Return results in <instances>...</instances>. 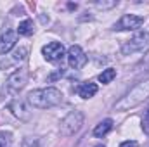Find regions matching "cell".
Wrapping results in <instances>:
<instances>
[{"mask_svg": "<svg viewBox=\"0 0 149 147\" xmlns=\"http://www.w3.org/2000/svg\"><path fill=\"white\" fill-rule=\"evenodd\" d=\"M28 102L38 109H49V107H54V106L63 102V94H61V90H57L54 87L38 88V90L30 92Z\"/></svg>", "mask_w": 149, "mask_h": 147, "instance_id": "6da1fadb", "label": "cell"}, {"mask_svg": "<svg viewBox=\"0 0 149 147\" xmlns=\"http://www.w3.org/2000/svg\"><path fill=\"white\" fill-rule=\"evenodd\" d=\"M149 97V78L146 81L135 85L125 97H121L120 102H116L114 109L116 111H128V109H134L137 107L139 104H142L146 99Z\"/></svg>", "mask_w": 149, "mask_h": 147, "instance_id": "7a4b0ae2", "label": "cell"}, {"mask_svg": "<svg viewBox=\"0 0 149 147\" xmlns=\"http://www.w3.org/2000/svg\"><path fill=\"white\" fill-rule=\"evenodd\" d=\"M83 119H85V116H83L81 111H71V112L61 121V135H63V137H71L73 133H76V132L81 128Z\"/></svg>", "mask_w": 149, "mask_h": 147, "instance_id": "3957f363", "label": "cell"}, {"mask_svg": "<svg viewBox=\"0 0 149 147\" xmlns=\"http://www.w3.org/2000/svg\"><path fill=\"white\" fill-rule=\"evenodd\" d=\"M148 49H149V33L148 31H139V33H135V37L128 43H125L121 47V52L125 55H128V54H135V52H144Z\"/></svg>", "mask_w": 149, "mask_h": 147, "instance_id": "277c9868", "label": "cell"}, {"mask_svg": "<svg viewBox=\"0 0 149 147\" xmlns=\"http://www.w3.org/2000/svg\"><path fill=\"white\" fill-rule=\"evenodd\" d=\"M142 23H144V17H142V16H137V14H125V16L114 24V30H118V31H130V30L141 28Z\"/></svg>", "mask_w": 149, "mask_h": 147, "instance_id": "5b68a950", "label": "cell"}, {"mask_svg": "<svg viewBox=\"0 0 149 147\" xmlns=\"http://www.w3.org/2000/svg\"><path fill=\"white\" fill-rule=\"evenodd\" d=\"M26 55H28V49H24V47H19L17 50H14L10 55H5V59H2L0 61V69H10V68H16V66H19L24 59H26Z\"/></svg>", "mask_w": 149, "mask_h": 147, "instance_id": "8992f818", "label": "cell"}, {"mask_svg": "<svg viewBox=\"0 0 149 147\" xmlns=\"http://www.w3.org/2000/svg\"><path fill=\"white\" fill-rule=\"evenodd\" d=\"M68 62L73 69H81L87 64V55L80 45H71L68 50Z\"/></svg>", "mask_w": 149, "mask_h": 147, "instance_id": "52a82bcc", "label": "cell"}, {"mask_svg": "<svg viewBox=\"0 0 149 147\" xmlns=\"http://www.w3.org/2000/svg\"><path fill=\"white\" fill-rule=\"evenodd\" d=\"M42 54L49 62H56V61H61L64 57V47L59 42H50L42 49Z\"/></svg>", "mask_w": 149, "mask_h": 147, "instance_id": "ba28073f", "label": "cell"}, {"mask_svg": "<svg viewBox=\"0 0 149 147\" xmlns=\"http://www.w3.org/2000/svg\"><path fill=\"white\" fill-rule=\"evenodd\" d=\"M28 81V69H19L14 74H10V78L7 80V90L10 94H17Z\"/></svg>", "mask_w": 149, "mask_h": 147, "instance_id": "9c48e42d", "label": "cell"}, {"mask_svg": "<svg viewBox=\"0 0 149 147\" xmlns=\"http://www.w3.org/2000/svg\"><path fill=\"white\" fill-rule=\"evenodd\" d=\"M16 40H17L16 31H12V30L3 31V35L0 37V54H9V52L14 49Z\"/></svg>", "mask_w": 149, "mask_h": 147, "instance_id": "30bf717a", "label": "cell"}, {"mask_svg": "<svg viewBox=\"0 0 149 147\" xmlns=\"http://www.w3.org/2000/svg\"><path fill=\"white\" fill-rule=\"evenodd\" d=\"M9 109L12 111L19 119H30V111L26 109V106H24L23 101H12L9 104Z\"/></svg>", "mask_w": 149, "mask_h": 147, "instance_id": "8fae6325", "label": "cell"}, {"mask_svg": "<svg viewBox=\"0 0 149 147\" xmlns=\"http://www.w3.org/2000/svg\"><path fill=\"white\" fill-rule=\"evenodd\" d=\"M97 94V85L95 83H90V81H85L78 87V95L81 99H90Z\"/></svg>", "mask_w": 149, "mask_h": 147, "instance_id": "7c38bea8", "label": "cell"}, {"mask_svg": "<svg viewBox=\"0 0 149 147\" xmlns=\"http://www.w3.org/2000/svg\"><path fill=\"white\" fill-rule=\"evenodd\" d=\"M111 128H113V119H111V118H108V119L101 121V123H99V125L94 128V135L101 139V137H104V135H106V133H108Z\"/></svg>", "mask_w": 149, "mask_h": 147, "instance_id": "4fadbf2b", "label": "cell"}, {"mask_svg": "<svg viewBox=\"0 0 149 147\" xmlns=\"http://www.w3.org/2000/svg\"><path fill=\"white\" fill-rule=\"evenodd\" d=\"M17 33H19V35H23V37H28V35H31V33H33V23H31L30 19H24V21L19 24V28H17Z\"/></svg>", "mask_w": 149, "mask_h": 147, "instance_id": "5bb4252c", "label": "cell"}, {"mask_svg": "<svg viewBox=\"0 0 149 147\" xmlns=\"http://www.w3.org/2000/svg\"><path fill=\"white\" fill-rule=\"evenodd\" d=\"M114 76H116V69L108 68V69H104L102 73L99 74V81L101 83H111L113 80H114Z\"/></svg>", "mask_w": 149, "mask_h": 147, "instance_id": "9a60e30c", "label": "cell"}, {"mask_svg": "<svg viewBox=\"0 0 149 147\" xmlns=\"http://www.w3.org/2000/svg\"><path fill=\"white\" fill-rule=\"evenodd\" d=\"M142 130L149 135V107H148V111L144 112V118H142Z\"/></svg>", "mask_w": 149, "mask_h": 147, "instance_id": "2e32d148", "label": "cell"}, {"mask_svg": "<svg viewBox=\"0 0 149 147\" xmlns=\"http://www.w3.org/2000/svg\"><path fill=\"white\" fill-rule=\"evenodd\" d=\"M120 147H137V142L135 140H127V142H123Z\"/></svg>", "mask_w": 149, "mask_h": 147, "instance_id": "e0dca14e", "label": "cell"}, {"mask_svg": "<svg viewBox=\"0 0 149 147\" xmlns=\"http://www.w3.org/2000/svg\"><path fill=\"white\" fill-rule=\"evenodd\" d=\"M0 147H9V140H7V142H5V140H3V137H2V135H0Z\"/></svg>", "mask_w": 149, "mask_h": 147, "instance_id": "ac0fdd59", "label": "cell"}, {"mask_svg": "<svg viewBox=\"0 0 149 147\" xmlns=\"http://www.w3.org/2000/svg\"><path fill=\"white\" fill-rule=\"evenodd\" d=\"M95 147H104V146H95Z\"/></svg>", "mask_w": 149, "mask_h": 147, "instance_id": "d6986e66", "label": "cell"}]
</instances>
